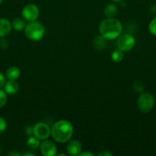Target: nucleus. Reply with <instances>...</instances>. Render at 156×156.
Instances as JSON below:
<instances>
[{
  "label": "nucleus",
  "instance_id": "obj_12",
  "mask_svg": "<svg viewBox=\"0 0 156 156\" xmlns=\"http://www.w3.org/2000/svg\"><path fill=\"white\" fill-rule=\"evenodd\" d=\"M21 76V70L15 66H9L6 71V76L8 80H15L19 79Z\"/></svg>",
  "mask_w": 156,
  "mask_h": 156
},
{
  "label": "nucleus",
  "instance_id": "obj_6",
  "mask_svg": "<svg viewBox=\"0 0 156 156\" xmlns=\"http://www.w3.org/2000/svg\"><path fill=\"white\" fill-rule=\"evenodd\" d=\"M51 127L44 122H38L33 125V136L43 141L50 136Z\"/></svg>",
  "mask_w": 156,
  "mask_h": 156
},
{
  "label": "nucleus",
  "instance_id": "obj_14",
  "mask_svg": "<svg viewBox=\"0 0 156 156\" xmlns=\"http://www.w3.org/2000/svg\"><path fill=\"white\" fill-rule=\"evenodd\" d=\"M106 39H105L103 37L99 34L93 38V41H92V44H93V47L96 50H101L105 49L106 47Z\"/></svg>",
  "mask_w": 156,
  "mask_h": 156
},
{
  "label": "nucleus",
  "instance_id": "obj_3",
  "mask_svg": "<svg viewBox=\"0 0 156 156\" xmlns=\"http://www.w3.org/2000/svg\"><path fill=\"white\" fill-rule=\"evenodd\" d=\"M24 31L28 39L32 41H38L44 37L45 34V27L40 21H30L26 24Z\"/></svg>",
  "mask_w": 156,
  "mask_h": 156
},
{
  "label": "nucleus",
  "instance_id": "obj_5",
  "mask_svg": "<svg viewBox=\"0 0 156 156\" xmlns=\"http://www.w3.org/2000/svg\"><path fill=\"white\" fill-rule=\"evenodd\" d=\"M118 49L125 52L130 51L136 45V39L130 34H121L116 41Z\"/></svg>",
  "mask_w": 156,
  "mask_h": 156
},
{
  "label": "nucleus",
  "instance_id": "obj_20",
  "mask_svg": "<svg viewBox=\"0 0 156 156\" xmlns=\"http://www.w3.org/2000/svg\"><path fill=\"white\" fill-rule=\"evenodd\" d=\"M148 30L154 36H156V17H154L148 24Z\"/></svg>",
  "mask_w": 156,
  "mask_h": 156
},
{
  "label": "nucleus",
  "instance_id": "obj_28",
  "mask_svg": "<svg viewBox=\"0 0 156 156\" xmlns=\"http://www.w3.org/2000/svg\"><path fill=\"white\" fill-rule=\"evenodd\" d=\"M9 155H19V154H18V153H14V152H11Z\"/></svg>",
  "mask_w": 156,
  "mask_h": 156
},
{
  "label": "nucleus",
  "instance_id": "obj_9",
  "mask_svg": "<svg viewBox=\"0 0 156 156\" xmlns=\"http://www.w3.org/2000/svg\"><path fill=\"white\" fill-rule=\"evenodd\" d=\"M66 150H67L68 155L78 156L79 154L82 152V144L77 140H70L67 144Z\"/></svg>",
  "mask_w": 156,
  "mask_h": 156
},
{
  "label": "nucleus",
  "instance_id": "obj_19",
  "mask_svg": "<svg viewBox=\"0 0 156 156\" xmlns=\"http://www.w3.org/2000/svg\"><path fill=\"white\" fill-rule=\"evenodd\" d=\"M132 87H133V90H134L136 93H139V94H141V93L143 92L144 85L142 82H139V81H136V82H135L134 83H133Z\"/></svg>",
  "mask_w": 156,
  "mask_h": 156
},
{
  "label": "nucleus",
  "instance_id": "obj_22",
  "mask_svg": "<svg viewBox=\"0 0 156 156\" xmlns=\"http://www.w3.org/2000/svg\"><path fill=\"white\" fill-rule=\"evenodd\" d=\"M6 82H7V78H6V74H4V73H2V72H0V88L4 87Z\"/></svg>",
  "mask_w": 156,
  "mask_h": 156
},
{
  "label": "nucleus",
  "instance_id": "obj_29",
  "mask_svg": "<svg viewBox=\"0 0 156 156\" xmlns=\"http://www.w3.org/2000/svg\"><path fill=\"white\" fill-rule=\"evenodd\" d=\"M58 155V156H61V155H63V156H66V155L64 153H59V154H58L57 153V155Z\"/></svg>",
  "mask_w": 156,
  "mask_h": 156
},
{
  "label": "nucleus",
  "instance_id": "obj_25",
  "mask_svg": "<svg viewBox=\"0 0 156 156\" xmlns=\"http://www.w3.org/2000/svg\"><path fill=\"white\" fill-rule=\"evenodd\" d=\"M78 156H94V154L90 152H81Z\"/></svg>",
  "mask_w": 156,
  "mask_h": 156
},
{
  "label": "nucleus",
  "instance_id": "obj_31",
  "mask_svg": "<svg viewBox=\"0 0 156 156\" xmlns=\"http://www.w3.org/2000/svg\"><path fill=\"white\" fill-rule=\"evenodd\" d=\"M3 1H4V0H0V5H1Z\"/></svg>",
  "mask_w": 156,
  "mask_h": 156
},
{
  "label": "nucleus",
  "instance_id": "obj_2",
  "mask_svg": "<svg viewBox=\"0 0 156 156\" xmlns=\"http://www.w3.org/2000/svg\"><path fill=\"white\" fill-rule=\"evenodd\" d=\"M99 32L107 41L117 39L122 32V24L117 18H106L99 24Z\"/></svg>",
  "mask_w": 156,
  "mask_h": 156
},
{
  "label": "nucleus",
  "instance_id": "obj_10",
  "mask_svg": "<svg viewBox=\"0 0 156 156\" xmlns=\"http://www.w3.org/2000/svg\"><path fill=\"white\" fill-rule=\"evenodd\" d=\"M12 23L9 19L5 18H0V37H7L12 31Z\"/></svg>",
  "mask_w": 156,
  "mask_h": 156
},
{
  "label": "nucleus",
  "instance_id": "obj_4",
  "mask_svg": "<svg viewBox=\"0 0 156 156\" xmlns=\"http://www.w3.org/2000/svg\"><path fill=\"white\" fill-rule=\"evenodd\" d=\"M137 106L142 113H149L154 106V98L148 92H142L139 94L137 100Z\"/></svg>",
  "mask_w": 156,
  "mask_h": 156
},
{
  "label": "nucleus",
  "instance_id": "obj_17",
  "mask_svg": "<svg viewBox=\"0 0 156 156\" xmlns=\"http://www.w3.org/2000/svg\"><path fill=\"white\" fill-rule=\"evenodd\" d=\"M124 52L120 50H116L112 53L111 54V59L114 62H119L121 61H122V59H124Z\"/></svg>",
  "mask_w": 156,
  "mask_h": 156
},
{
  "label": "nucleus",
  "instance_id": "obj_18",
  "mask_svg": "<svg viewBox=\"0 0 156 156\" xmlns=\"http://www.w3.org/2000/svg\"><path fill=\"white\" fill-rule=\"evenodd\" d=\"M8 101V94H6L4 89H1L0 88V109L4 108L6 106V103Z\"/></svg>",
  "mask_w": 156,
  "mask_h": 156
},
{
  "label": "nucleus",
  "instance_id": "obj_11",
  "mask_svg": "<svg viewBox=\"0 0 156 156\" xmlns=\"http://www.w3.org/2000/svg\"><path fill=\"white\" fill-rule=\"evenodd\" d=\"M4 91L9 95H14L19 90V85L15 80H8L4 85Z\"/></svg>",
  "mask_w": 156,
  "mask_h": 156
},
{
  "label": "nucleus",
  "instance_id": "obj_13",
  "mask_svg": "<svg viewBox=\"0 0 156 156\" xmlns=\"http://www.w3.org/2000/svg\"><path fill=\"white\" fill-rule=\"evenodd\" d=\"M118 11H119V9H118L117 5L115 4V2H112L110 4H107L105 6L103 14L106 18H115L118 14Z\"/></svg>",
  "mask_w": 156,
  "mask_h": 156
},
{
  "label": "nucleus",
  "instance_id": "obj_26",
  "mask_svg": "<svg viewBox=\"0 0 156 156\" xmlns=\"http://www.w3.org/2000/svg\"><path fill=\"white\" fill-rule=\"evenodd\" d=\"M22 155H24V156H34L35 155H34V154H32V153H29V152H27V153H24Z\"/></svg>",
  "mask_w": 156,
  "mask_h": 156
},
{
  "label": "nucleus",
  "instance_id": "obj_8",
  "mask_svg": "<svg viewBox=\"0 0 156 156\" xmlns=\"http://www.w3.org/2000/svg\"><path fill=\"white\" fill-rule=\"evenodd\" d=\"M40 152L44 156H54L57 155L58 148L53 141L49 140H43L40 144Z\"/></svg>",
  "mask_w": 156,
  "mask_h": 156
},
{
  "label": "nucleus",
  "instance_id": "obj_24",
  "mask_svg": "<svg viewBox=\"0 0 156 156\" xmlns=\"http://www.w3.org/2000/svg\"><path fill=\"white\" fill-rule=\"evenodd\" d=\"M98 155L99 156H113V154H112L110 152H109V151L106 150V151H104V152H100V153L98 154Z\"/></svg>",
  "mask_w": 156,
  "mask_h": 156
},
{
  "label": "nucleus",
  "instance_id": "obj_30",
  "mask_svg": "<svg viewBox=\"0 0 156 156\" xmlns=\"http://www.w3.org/2000/svg\"><path fill=\"white\" fill-rule=\"evenodd\" d=\"M154 12H155V13H156V5L154 6Z\"/></svg>",
  "mask_w": 156,
  "mask_h": 156
},
{
  "label": "nucleus",
  "instance_id": "obj_27",
  "mask_svg": "<svg viewBox=\"0 0 156 156\" xmlns=\"http://www.w3.org/2000/svg\"><path fill=\"white\" fill-rule=\"evenodd\" d=\"M111 2H122L123 0H110Z\"/></svg>",
  "mask_w": 156,
  "mask_h": 156
},
{
  "label": "nucleus",
  "instance_id": "obj_1",
  "mask_svg": "<svg viewBox=\"0 0 156 156\" xmlns=\"http://www.w3.org/2000/svg\"><path fill=\"white\" fill-rule=\"evenodd\" d=\"M73 135V126L69 120H60L51 126L50 136L56 143H65L71 140Z\"/></svg>",
  "mask_w": 156,
  "mask_h": 156
},
{
  "label": "nucleus",
  "instance_id": "obj_21",
  "mask_svg": "<svg viewBox=\"0 0 156 156\" xmlns=\"http://www.w3.org/2000/svg\"><path fill=\"white\" fill-rule=\"evenodd\" d=\"M7 121L2 117H0V133H3L7 128Z\"/></svg>",
  "mask_w": 156,
  "mask_h": 156
},
{
  "label": "nucleus",
  "instance_id": "obj_23",
  "mask_svg": "<svg viewBox=\"0 0 156 156\" xmlns=\"http://www.w3.org/2000/svg\"><path fill=\"white\" fill-rule=\"evenodd\" d=\"M25 133L26 135H28V136H33V126L30 125V126H28L25 128Z\"/></svg>",
  "mask_w": 156,
  "mask_h": 156
},
{
  "label": "nucleus",
  "instance_id": "obj_15",
  "mask_svg": "<svg viewBox=\"0 0 156 156\" xmlns=\"http://www.w3.org/2000/svg\"><path fill=\"white\" fill-rule=\"evenodd\" d=\"M12 27L16 31H21V30H24V28L26 27V23L25 20L23 18H15L12 20Z\"/></svg>",
  "mask_w": 156,
  "mask_h": 156
},
{
  "label": "nucleus",
  "instance_id": "obj_7",
  "mask_svg": "<svg viewBox=\"0 0 156 156\" xmlns=\"http://www.w3.org/2000/svg\"><path fill=\"white\" fill-rule=\"evenodd\" d=\"M40 10L38 6L33 3H29L24 5L21 10V16L25 21H37L39 17Z\"/></svg>",
  "mask_w": 156,
  "mask_h": 156
},
{
  "label": "nucleus",
  "instance_id": "obj_16",
  "mask_svg": "<svg viewBox=\"0 0 156 156\" xmlns=\"http://www.w3.org/2000/svg\"><path fill=\"white\" fill-rule=\"evenodd\" d=\"M40 144H41V140L35 136H30L26 141V145L31 149H37L39 148Z\"/></svg>",
  "mask_w": 156,
  "mask_h": 156
},
{
  "label": "nucleus",
  "instance_id": "obj_32",
  "mask_svg": "<svg viewBox=\"0 0 156 156\" xmlns=\"http://www.w3.org/2000/svg\"><path fill=\"white\" fill-rule=\"evenodd\" d=\"M0 152H1V149H0Z\"/></svg>",
  "mask_w": 156,
  "mask_h": 156
}]
</instances>
